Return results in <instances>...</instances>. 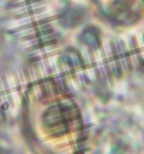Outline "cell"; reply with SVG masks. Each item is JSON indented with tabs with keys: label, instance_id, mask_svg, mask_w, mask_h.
I'll return each instance as SVG.
<instances>
[{
	"label": "cell",
	"instance_id": "6da1fadb",
	"mask_svg": "<svg viewBox=\"0 0 144 154\" xmlns=\"http://www.w3.org/2000/svg\"><path fill=\"white\" fill-rule=\"evenodd\" d=\"M37 100L23 120V137L31 154H82L85 130L74 103L44 94Z\"/></svg>",
	"mask_w": 144,
	"mask_h": 154
}]
</instances>
